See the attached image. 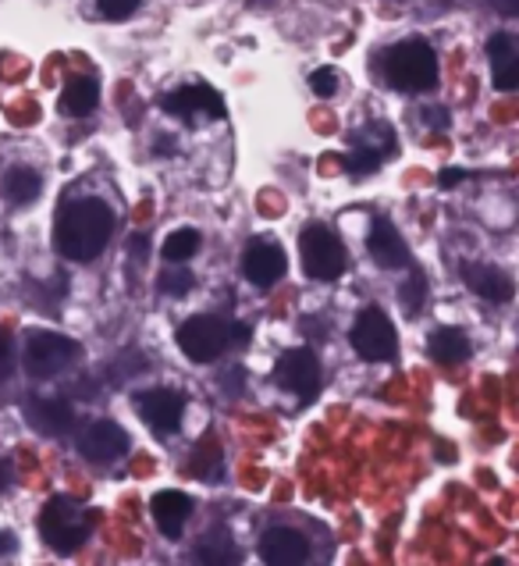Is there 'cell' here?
I'll use <instances>...</instances> for the list:
<instances>
[{
	"label": "cell",
	"mask_w": 519,
	"mask_h": 566,
	"mask_svg": "<svg viewBox=\"0 0 519 566\" xmlns=\"http://www.w3.org/2000/svg\"><path fill=\"white\" fill-rule=\"evenodd\" d=\"M115 232V214L100 200H72L57 210L54 221V247L64 261L86 264L100 256Z\"/></svg>",
	"instance_id": "6da1fadb"
},
{
	"label": "cell",
	"mask_w": 519,
	"mask_h": 566,
	"mask_svg": "<svg viewBox=\"0 0 519 566\" xmlns=\"http://www.w3.org/2000/svg\"><path fill=\"white\" fill-rule=\"evenodd\" d=\"M384 75L402 93H424L437 83V57L427 43H399L384 57Z\"/></svg>",
	"instance_id": "7a4b0ae2"
},
{
	"label": "cell",
	"mask_w": 519,
	"mask_h": 566,
	"mask_svg": "<svg viewBox=\"0 0 519 566\" xmlns=\"http://www.w3.org/2000/svg\"><path fill=\"white\" fill-rule=\"evenodd\" d=\"M40 531L46 545L57 548V553H75L89 538V513L78 503H72V499H51L43 506Z\"/></svg>",
	"instance_id": "3957f363"
},
{
	"label": "cell",
	"mask_w": 519,
	"mask_h": 566,
	"mask_svg": "<svg viewBox=\"0 0 519 566\" xmlns=\"http://www.w3.org/2000/svg\"><path fill=\"white\" fill-rule=\"evenodd\" d=\"M78 360V346L72 338H64L57 332H32L25 346V370L32 378H57L61 370H68Z\"/></svg>",
	"instance_id": "277c9868"
},
{
	"label": "cell",
	"mask_w": 519,
	"mask_h": 566,
	"mask_svg": "<svg viewBox=\"0 0 519 566\" xmlns=\"http://www.w3.org/2000/svg\"><path fill=\"white\" fill-rule=\"evenodd\" d=\"M303 268L317 282H331L346 271V250L328 224H310L303 232Z\"/></svg>",
	"instance_id": "5b68a950"
},
{
	"label": "cell",
	"mask_w": 519,
	"mask_h": 566,
	"mask_svg": "<svg viewBox=\"0 0 519 566\" xmlns=\"http://www.w3.org/2000/svg\"><path fill=\"white\" fill-rule=\"evenodd\" d=\"M178 346L192 364H210L229 349V325L221 317H189L178 328Z\"/></svg>",
	"instance_id": "8992f818"
},
{
	"label": "cell",
	"mask_w": 519,
	"mask_h": 566,
	"mask_svg": "<svg viewBox=\"0 0 519 566\" xmlns=\"http://www.w3.org/2000/svg\"><path fill=\"white\" fill-rule=\"evenodd\" d=\"M352 346L363 360H392L395 357V328L378 306H370L360 317H356L352 328Z\"/></svg>",
	"instance_id": "52a82bcc"
},
{
	"label": "cell",
	"mask_w": 519,
	"mask_h": 566,
	"mask_svg": "<svg viewBox=\"0 0 519 566\" xmlns=\"http://www.w3.org/2000/svg\"><path fill=\"white\" fill-rule=\"evenodd\" d=\"M274 378H278L285 392L299 399H314L320 388V364L310 349H288L278 360V367H274Z\"/></svg>",
	"instance_id": "ba28073f"
},
{
	"label": "cell",
	"mask_w": 519,
	"mask_h": 566,
	"mask_svg": "<svg viewBox=\"0 0 519 566\" xmlns=\"http://www.w3.org/2000/svg\"><path fill=\"white\" fill-rule=\"evenodd\" d=\"M165 111L186 122H197L200 115L224 118V101L218 96V90H210V86H182L165 96Z\"/></svg>",
	"instance_id": "9c48e42d"
},
{
	"label": "cell",
	"mask_w": 519,
	"mask_h": 566,
	"mask_svg": "<svg viewBox=\"0 0 519 566\" xmlns=\"http://www.w3.org/2000/svg\"><path fill=\"white\" fill-rule=\"evenodd\" d=\"M136 407H139V417L150 424L153 431L168 434L182 424V410L186 402L178 392H168V388H153V392H139L136 396Z\"/></svg>",
	"instance_id": "30bf717a"
},
{
	"label": "cell",
	"mask_w": 519,
	"mask_h": 566,
	"mask_svg": "<svg viewBox=\"0 0 519 566\" xmlns=\"http://www.w3.org/2000/svg\"><path fill=\"white\" fill-rule=\"evenodd\" d=\"M125 449H128V434L118 424H110V420H93V424L78 434V452L93 463L118 460Z\"/></svg>",
	"instance_id": "8fae6325"
},
{
	"label": "cell",
	"mask_w": 519,
	"mask_h": 566,
	"mask_svg": "<svg viewBox=\"0 0 519 566\" xmlns=\"http://www.w3.org/2000/svg\"><path fill=\"white\" fill-rule=\"evenodd\" d=\"M260 556H264L271 566H296L306 563L310 548H306V538L292 527H271L264 538H260Z\"/></svg>",
	"instance_id": "7c38bea8"
},
{
	"label": "cell",
	"mask_w": 519,
	"mask_h": 566,
	"mask_svg": "<svg viewBox=\"0 0 519 566\" xmlns=\"http://www.w3.org/2000/svg\"><path fill=\"white\" fill-rule=\"evenodd\" d=\"M242 271L253 285H274L285 274V253L271 242H253L242 256Z\"/></svg>",
	"instance_id": "4fadbf2b"
},
{
	"label": "cell",
	"mask_w": 519,
	"mask_h": 566,
	"mask_svg": "<svg viewBox=\"0 0 519 566\" xmlns=\"http://www.w3.org/2000/svg\"><path fill=\"white\" fill-rule=\"evenodd\" d=\"M367 250H370V256L381 264V268H402L405 264V242H402V235L395 232V224L392 221H374L370 224V235H367Z\"/></svg>",
	"instance_id": "5bb4252c"
},
{
	"label": "cell",
	"mask_w": 519,
	"mask_h": 566,
	"mask_svg": "<svg viewBox=\"0 0 519 566\" xmlns=\"http://www.w3.org/2000/svg\"><path fill=\"white\" fill-rule=\"evenodd\" d=\"M488 57H491V72H495V86L498 90H516L519 86V54L509 32H498L488 43Z\"/></svg>",
	"instance_id": "9a60e30c"
},
{
	"label": "cell",
	"mask_w": 519,
	"mask_h": 566,
	"mask_svg": "<svg viewBox=\"0 0 519 566\" xmlns=\"http://www.w3.org/2000/svg\"><path fill=\"white\" fill-rule=\"evenodd\" d=\"M29 424H36L43 434H64L75 424V413L64 399H29Z\"/></svg>",
	"instance_id": "2e32d148"
},
{
	"label": "cell",
	"mask_w": 519,
	"mask_h": 566,
	"mask_svg": "<svg viewBox=\"0 0 519 566\" xmlns=\"http://www.w3.org/2000/svg\"><path fill=\"white\" fill-rule=\"evenodd\" d=\"M189 495L182 492H160L153 495V516H157V527L165 531L168 538H178L186 531V521H189Z\"/></svg>",
	"instance_id": "e0dca14e"
},
{
	"label": "cell",
	"mask_w": 519,
	"mask_h": 566,
	"mask_svg": "<svg viewBox=\"0 0 519 566\" xmlns=\"http://www.w3.org/2000/svg\"><path fill=\"white\" fill-rule=\"evenodd\" d=\"M466 279H469V289H474L480 300H491V303L512 300V282L495 268H469Z\"/></svg>",
	"instance_id": "ac0fdd59"
},
{
	"label": "cell",
	"mask_w": 519,
	"mask_h": 566,
	"mask_svg": "<svg viewBox=\"0 0 519 566\" xmlns=\"http://www.w3.org/2000/svg\"><path fill=\"white\" fill-rule=\"evenodd\" d=\"M431 357L437 364H463L469 357V338L456 328H442L431 335Z\"/></svg>",
	"instance_id": "d6986e66"
},
{
	"label": "cell",
	"mask_w": 519,
	"mask_h": 566,
	"mask_svg": "<svg viewBox=\"0 0 519 566\" xmlns=\"http://www.w3.org/2000/svg\"><path fill=\"white\" fill-rule=\"evenodd\" d=\"M197 559L210 563V566H232V563H239V548L224 531H210V535L200 538Z\"/></svg>",
	"instance_id": "ffe728a7"
},
{
	"label": "cell",
	"mask_w": 519,
	"mask_h": 566,
	"mask_svg": "<svg viewBox=\"0 0 519 566\" xmlns=\"http://www.w3.org/2000/svg\"><path fill=\"white\" fill-rule=\"evenodd\" d=\"M96 101H100V90H96L93 78H72V83L64 86L61 107L68 111V115H89Z\"/></svg>",
	"instance_id": "44dd1931"
},
{
	"label": "cell",
	"mask_w": 519,
	"mask_h": 566,
	"mask_svg": "<svg viewBox=\"0 0 519 566\" xmlns=\"http://www.w3.org/2000/svg\"><path fill=\"white\" fill-rule=\"evenodd\" d=\"M40 192V175L32 168H11L4 175V197L14 203H29Z\"/></svg>",
	"instance_id": "7402d4cb"
},
{
	"label": "cell",
	"mask_w": 519,
	"mask_h": 566,
	"mask_svg": "<svg viewBox=\"0 0 519 566\" xmlns=\"http://www.w3.org/2000/svg\"><path fill=\"white\" fill-rule=\"evenodd\" d=\"M200 250V232L197 229H178V232H171L168 235V242H165V256L171 264H182V261H189L192 253Z\"/></svg>",
	"instance_id": "603a6c76"
},
{
	"label": "cell",
	"mask_w": 519,
	"mask_h": 566,
	"mask_svg": "<svg viewBox=\"0 0 519 566\" xmlns=\"http://www.w3.org/2000/svg\"><path fill=\"white\" fill-rule=\"evenodd\" d=\"M378 165H381L378 147H367V143L356 139V143H352V150H349V157H346V168H349L352 175H367V171H374Z\"/></svg>",
	"instance_id": "cb8c5ba5"
},
{
	"label": "cell",
	"mask_w": 519,
	"mask_h": 566,
	"mask_svg": "<svg viewBox=\"0 0 519 566\" xmlns=\"http://www.w3.org/2000/svg\"><path fill=\"white\" fill-rule=\"evenodd\" d=\"M157 285H160V293H165V296H189L192 274H189L182 264H171V268L157 279Z\"/></svg>",
	"instance_id": "d4e9b609"
},
{
	"label": "cell",
	"mask_w": 519,
	"mask_h": 566,
	"mask_svg": "<svg viewBox=\"0 0 519 566\" xmlns=\"http://www.w3.org/2000/svg\"><path fill=\"white\" fill-rule=\"evenodd\" d=\"M399 300H402V306H405V314H416L420 306H424V300H427V279H424V274L413 271V274H410V282L402 285Z\"/></svg>",
	"instance_id": "484cf974"
},
{
	"label": "cell",
	"mask_w": 519,
	"mask_h": 566,
	"mask_svg": "<svg viewBox=\"0 0 519 566\" xmlns=\"http://www.w3.org/2000/svg\"><path fill=\"white\" fill-rule=\"evenodd\" d=\"M192 474H197V478H218L221 474V449L214 442L197 449V463H192Z\"/></svg>",
	"instance_id": "4316f807"
},
{
	"label": "cell",
	"mask_w": 519,
	"mask_h": 566,
	"mask_svg": "<svg viewBox=\"0 0 519 566\" xmlns=\"http://www.w3.org/2000/svg\"><path fill=\"white\" fill-rule=\"evenodd\" d=\"M310 86H314L317 96H324V101H328V96H335V90H338V75L331 69H320V72L310 75Z\"/></svg>",
	"instance_id": "83f0119b"
},
{
	"label": "cell",
	"mask_w": 519,
	"mask_h": 566,
	"mask_svg": "<svg viewBox=\"0 0 519 566\" xmlns=\"http://www.w3.org/2000/svg\"><path fill=\"white\" fill-rule=\"evenodd\" d=\"M136 8H139V0H100V11L107 14V19H115V22L128 19Z\"/></svg>",
	"instance_id": "f1b7e54d"
},
{
	"label": "cell",
	"mask_w": 519,
	"mask_h": 566,
	"mask_svg": "<svg viewBox=\"0 0 519 566\" xmlns=\"http://www.w3.org/2000/svg\"><path fill=\"white\" fill-rule=\"evenodd\" d=\"M11 364H14V349H11V335L0 328V381L11 375Z\"/></svg>",
	"instance_id": "f546056e"
},
{
	"label": "cell",
	"mask_w": 519,
	"mask_h": 566,
	"mask_svg": "<svg viewBox=\"0 0 519 566\" xmlns=\"http://www.w3.org/2000/svg\"><path fill=\"white\" fill-rule=\"evenodd\" d=\"M469 179V171H463V168H445L442 171V179H437V182H442L445 189H452V186H459V182H466Z\"/></svg>",
	"instance_id": "4dcf8cb0"
},
{
	"label": "cell",
	"mask_w": 519,
	"mask_h": 566,
	"mask_svg": "<svg viewBox=\"0 0 519 566\" xmlns=\"http://www.w3.org/2000/svg\"><path fill=\"white\" fill-rule=\"evenodd\" d=\"M488 4L495 11H501V14H509V19H512V14H519V0H488Z\"/></svg>",
	"instance_id": "1f68e13d"
},
{
	"label": "cell",
	"mask_w": 519,
	"mask_h": 566,
	"mask_svg": "<svg viewBox=\"0 0 519 566\" xmlns=\"http://www.w3.org/2000/svg\"><path fill=\"white\" fill-rule=\"evenodd\" d=\"M224 392H242V370H229V378H224Z\"/></svg>",
	"instance_id": "d6a6232c"
},
{
	"label": "cell",
	"mask_w": 519,
	"mask_h": 566,
	"mask_svg": "<svg viewBox=\"0 0 519 566\" xmlns=\"http://www.w3.org/2000/svg\"><path fill=\"white\" fill-rule=\"evenodd\" d=\"M424 118H427V125H437V128H445V125H448L442 107H437V111H434V107H427V111H424Z\"/></svg>",
	"instance_id": "836d02e7"
},
{
	"label": "cell",
	"mask_w": 519,
	"mask_h": 566,
	"mask_svg": "<svg viewBox=\"0 0 519 566\" xmlns=\"http://www.w3.org/2000/svg\"><path fill=\"white\" fill-rule=\"evenodd\" d=\"M128 247H133L136 256H146V253H150V242H146L142 235H133V242H128Z\"/></svg>",
	"instance_id": "e575fe53"
},
{
	"label": "cell",
	"mask_w": 519,
	"mask_h": 566,
	"mask_svg": "<svg viewBox=\"0 0 519 566\" xmlns=\"http://www.w3.org/2000/svg\"><path fill=\"white\" fill-rule=\"evenodd\" d=\"M8 481H11V463H8V460H0V492L8 489Z\"/></svg>",
	"instance_id": "d590c367"
},
{
	"label": "cell",
	"mask_w": 519,
	"mask_h": 566,
	"mask_svg": "<svg viewBox=\"0 0 519 566\" xmlns=\"http://www.w3.org/2000/svg\"><path fill=\"white\" fill-rule=\"evenodd\" d=\"M14 548V538L11 535H0V553H11Z\"/></svg>",
	"instance_id": "8d00e7d4"
}]
</instances>
